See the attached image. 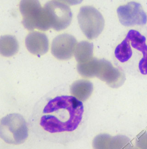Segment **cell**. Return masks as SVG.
<instances>
[{"label":"cell","mask_w":147,"mask_h":149,"mask_svg":"<svg viewBox=\"0 0 147 149\" xmlns=\"http://www.w3.org/2000/svg\"><path fill=\"white\" fill-rule=\"evenodd\" d=\"M84 112L82 102L73 96L50 97L34 110L30 117V127L41 139L63 144L71 140L76 133Z\"/></svg>","instance_id":"obj_1"},{"label":"cell","mask_w":147,"mask_h":149,"mask_svg":"<svg viewBox=\"0 0 147 149\" xmlns=\"http://www.w3.org/2000/svg\"><path fill=\"white\" fill-rule=\"evenodd\" d=\"M20 10L23 16L22 24L28 31L37 29L45 31L52 28L48 12L44 6L41 7L39 1H21Z\"/></svg>","instance_id":"obj_2"},{"label":"cell","mask_w":147,"mask_h":149,"mask_svg":"<svg viewBox=\"0 0 147 149\" xmlns=\"http://www.w3.org/2000/svg\"><path fill=\"white\" fill-rule=\"evenodd\" d=\"M0 134L6 143L19 145L28 136V128L24 118L18 113H12L3 118L1 122Z\"/></svg>","instance_id":"obj_3"},{"label":"cell","mask_w":147,"mask_h":149,"mask_svg":"<svg viewBox=\"0 0 147 149\" xmlns=\"http://www.w3.org/2000/svg\"><path fill=\"white\" fill-rule=\"evenodd\" d=\"M81 30L89 40L97 38L104 29L105 21L97 9L92 6H82L78 15Z\"/></svg>","instance_id":"obj_4"},{"label":"cell","mask_w":147,"mask_h":149,"mask_svg":"<svg viewBox=\"0 0 147 149\" xmlns=\"http://www.w3.org/2000/svg\"><path fill=\"white\" fill-rule=\"evenodd\" d=\"M46 8L52 29L61 31L66 29L71 24L72 13L70 6L59 1H50L44 6Z\"/></svg>","instance_id":"obj_5"},{"label":"cell","mask_w":147,"mask_h":149,"mask_svg":"<svg viewBox=\"0 0 147 149\" xmlns=\"http://www.w3.org/2000/svg\"><path fill=\"white\" fill-rule=\"evenodd\" d=\"M117 12L120 22L124 26L143 25L147 23V14L140 3L134 1L129 2L119 6Z\"/></svg>","instance_id":"obj_6"},{"label":"cell","mask_w":147,"mask_h":149,"mask_svg":"<svg viewBox=\"0 0 147 149\" xmlns=\"http://www.w3.org/2000/svg\"><path fill=\"white\" fill-rule=\"evenodd\" d=\"M96 77L114 88L121 86L126 80L122 70L114 67L110 61L105 59L98 61Z\"/></svg>","instance_id":"obj_7"},{"label":"cell","mask_w":147,"mask_h":149,"mask_svg":"<svg viewBox=\"0 0 147 149\" xmlns=\"http://www.w3.org/2000/svg\"><path fill=\"white\" fill-rule=\"evenodd\" d=\"M77 43L73 35L68 33L60 34L53 40L51 52L58 60H69L73 56Z\"/></svg>","instance_id":"obj_8"},{"label":"cell","mask_w":147,"mask_h":149,"mask_svg":"<svg viewBox=\"0 0 147 149\" xmlns=\"http://www.w3.org/2000/svg\"><path fill=\"white\" fill-rule=\"evenodd\" d=\"M25 42L28 51L38 56L45 54L49 50V39L45 33L38 32L30 33L27 35Z\"/></svg>","instance_id":"obj_9"},{"label":"cell","mask_w":147,"mask_h":149,"mask_svg":"<svg viewBox=\"0 0 147 149\" xmlns=\"http://www.w3.org/2000/svg\"><path fill=\"white\" fill-rule=\"evenodd\" d=\"M94 90L93 84L90 81L79 80L75 81L71 85L70 91L73 97L80 101L87 100L91 96Z\"/></svg>","instance_id":"obj_10"},{"label":"cell","mask_w":147,"mask_h":149,"mask_svg":"<svg viewBox=\"0 0 147 149\" xmlns=\"http://www.w3.org/2000/svg\"><path fill=\"white\" fill-rule=\"evenodd\" d=\"M19 45L15 37L4 35L0 38V53L5 57L14 56L18 52Z\"/></svg>","instance_id":"obj_11"},{"label":"cell","mask_w":147,"mask_h":149,"mask_svg":"<svg viewBox=\"0 0 147 149\" xmlns=\"http://www.w3.org/2000/svg\"><path fill=\"white\" fill-rule=\"evenodd\" d=\"M94 45L86 41L80 42L77 45L75 51V59L78 64L85 63L93 58Z\"/></svg>","instance_id":"obj_12"},{"label":"cell","mask_w":147,"mask_h":149,"mask_svg":"<svg viewBox=\"0 0 147 149\" xmlns=\"http://www.w3.org/2000/svg\"><path fill=\"white\" fill-rule=\"evenodd\" d=\"M127 37L131 41L132 47L143 53V57L140 61H147V45L146 44V38L141 34L139 32L135 30H130L128 33Z\"/></svg>","instance_id":"obj_13"},{"label":"cell","mask_w":147,"mask_h":149,"mask_svg":"<svg viewBox=\"0 0 147 149\" xmlns=\"http://www.w3.org/2000/svg\"><path fill=\"white\" fill-rule=\"evenodd\" d=\"M115 56L120 62H127L132 55L130 41L127 37L120 44L118 45L115 51Z\"/></svg>","instance_id":"obj_14"},{"label":"cell","mask_w":147,"mask_h":149,"mask_svg":"<svg viewBox=\"0 0 147 149\" xmlns=\"http://www.w3.org/2000/svg\"><path fill=\"white\" fill-rule=\"evenodd\" d=\"M98 61V59L94 57L87 62L78 64L77 69L79 73L83 77H96Z\"/></svg>","instance_id":"obj_15"}]
</instances>
